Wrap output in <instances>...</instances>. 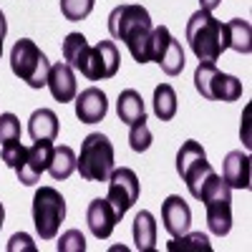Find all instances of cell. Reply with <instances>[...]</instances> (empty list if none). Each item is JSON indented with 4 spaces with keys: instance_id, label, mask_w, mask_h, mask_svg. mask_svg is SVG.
Masks as SVG:
<instances>
[{
    "instance_id": "14",
    "label": "cell",
    "mask_w": 252,
    "mask_h": 252,
    "mask_svg": "<svg viewBox=\"0 0 252 252\" xmlns=\"http://www.w3.org/2000/svg\"><path fill=\"white\" fill-rule=\"evenodd\" d=\"M161 222H164V229L172 237H179V235L189 232V224H192V209H189V204L182 197L172 194V197H166L164 204H161Z\"/></svg>"
},
{
    "instance_id": "28",
    "label": "cell",
    "mask_w": 252,
    "mask_h": 252,
    "mask_svg": "<svg viewBox=\"0 0 252 252\" xmlns=\"http://www.w3.org/2000/svg\"><path fill=\"white\" fill-rule=\"evenodd\" d=\"M26 154H28V146H23V144H20V139L0 144V157H3V161L10 166V169H18V166L23 164Z\"/></svg>"
},
{
    "instance_id": "10",
    "label": "cell",
    "mask_w": 252,
    "mask_h": 252,
    "mask_svg": "<svg viewBox=\"0 0 252 252\" xmlns=\"http://www.w3.org/2000/svg\"><path fill=\"white\" fill-rule=\"evenodd\" d=\"M119 48L114 40H101V43L91 46L83 61L81 76H86L89 81H106L119 73Z\"/></svg>"
},
{
    "instance_id": "13",
    "label": "cell",
    "mask_w": 252,
    "mask_h": 252,
    "mask_svg": "<svg viewBox=\"0 0 252 252\" xmlns=\"http://www.w3.org/2000/svg\"><path fill=\"white\" fill-rule=\"evenodd\" d=\"M86 222H89V229L96 240H109L114 227L121 222V217L114 212V207L109 199H94L89 204V212H86Z\"/></svg>"
},
{
    "instance_id": "2",
    "label": "cell",
    "mask_w": 252,
    "mask_h": 252,
    "mask_svg": "<svg viewBox=\"0 0 252 252\" xmlns=\"http://www.w3.org/2000/svg\"><path fill=\"white\" fill-rule=\"evenodd\" d=\"M187 43L199 63H215L227 51V28L209 10H197L187 20Z\"/></svg>"
},
{
    "instance_id": "11",
    "label": "cell",
    "mask_w": 252,
    "mask_h": 252,
    "mask_svg": "<svg viewBox=\"0 0 252 252\" xmlns=\"http://www.w3.org/2000/svg\"><path fill=\"white\" fill-rule=\"evenodd\" d=\"M51 157H53V144H51L48 139H40V141H35L33 146H28V154H26L23 164H20L18 169H15L18 182L26 184V187L38 184L40 174L48 169Z\"/></svg>"
},
{
    "instance_id": "12",
    "label": "cell",
    "mask_w": 252,
    "mask_h": 252,
    "mask_svg": "<svg viewBox=\"0 0 252 252\" xmlns=\"http://www.w3.org/2000/svg\"><path fill=\"white\" fill-rule=\"evenodd\" d=\"M109 114V98L101 89L89 86L76 96V116L81 124H98Z\"/></svg>"
},
{
    "instance_id": "3",
    "label": "cell",
    "mask_w": 252,
    "mask_h": 252,
    "mask_svg": "<svg viewBox=\"0 0 252 252\" xmlns=\"http://www.w3.org/2000/svg\"><path fill=\"white\" fill-rule=\"evenodd\" d=\"M199 202H204V209H207L209 232L224 237L232 229V187L220 174H209L199 192Z\"/></svg>"
},
{
    "instance_id": "7",
    "label": "cell",
    "mask_w": 252,
    "mask_h": 252,
    "mask_svg": "<svg viewBox=\"0 0 252 252\" xmlns=\"http://www.w3.org/2000/svg\"><path fill=\"white\" fill-rule=\"evenodd\" d=\"M194 89L207 101H237L242 98V81L222 73L215 63H199L194 71Z\"/></svg>"
},
{
    "instance_id": "30",
    "label": "cell",
    "mask_w": 252,
    "mask_h": 252,
    "mask_svg": "<svg viewBox=\"0 0 252 252\" xmlns=\"http://www.w3.org/2000/svg\"><path fill=\"white\" fill-rule=\"evenodd\" d=\"M86 250V237H83L78 229H68L63 232L58 240V252H83Z\"/></svg>"
},
{
    "instance_id": "18",
    "label": "cell",
    "mask_w": 252,
    "mask_h": 252,
    "mask_svg": "<svg viewBox=\"0 0 252 252\" xmlns=\"http://www.w3.org/2000/svg\"><path fill=\"white\" fill-rule=\"evenodd\" d=\"M116 114H119V121L124 124H136V121H144L146 119V111H144V98L139 91L134 89H124L119 94V101H116Z\"/></svg>"
},
{
    "instance_id": "26",
    "label": "cell",
    "mask_w": 252,
    "mask_h": 252,
    "mask_svg": "<svg viewBox=\"0 0 252 252\" xmlns=\"http://www.w3.org/2000/svg\"><path fill=\"white\" fill-rule=\"evenodd\" d=\"M96 5V0H61V13L66 20H83V18H89L91 10Z\"/></svg>"
},
{
    "instance_id": "24",
    "label": "cell",
    "mask_w": 252,
    "mask_h": 252,
    "mask_svg": "<svg viewBox=\"0 0 252 252\" xmlns=\"http://www.w3.org/2000/svg\"><path fill=\"white\" fill-rule=\"evenodd\" d=\"M154 114L159 121H172L177 116V91L169 83H159L154 89Z\"/></svg>"
},
{
    "instance_id": "8",
    "label": "cell",
    "mask_w": 252,
    "mask_h": 252,
    "mask_svg": "<svg viewBox=\"0 0 252 252\" xmlns=\"http://www.w3.org/2000/svg\"><path fill=\"white\" fill-rule=\"evenodd\" d=\"M177 172H179V177L187 182L189 194H192L194 199H199V192H202L207 177L215 174L212 164L207 161V154H204V149H202L199 141L189 139V141L182 144V149L177 152Z\"/></svg>"
},
{
    "instance_id": "20",
    "label": "cell",
    "mask_w": 252,
    "mask_h": 252,
    "mask_svg": "<svg viewBox=\"0 0 252 252\" xmlns=\"http://www.w3.org/2000/svg\"><path fill=\"white\" fill-rule=\"evenodd\" d=\"M224 28H227V48L247 56L252 51V28H250V23L242 20V18H235V20H229V23H224Z\"/></svg>"
},
{
    "instance_id": "21",
    "label": "cell",
    "mask_w": 252,
    "mask_h": 252,
    "mask_svg": "<svg viewBox=\"0 0 252 252\" xmlns=\"http://www.w3.org/2000/svg\"><path fill=\"white\" fill-rule=\"evenodd\" d=\"M48 172L56 182H63L68 179L73 172H76V154L71 146H53V157H51V164H48Z\"/></svg>"
},
{
    "instance_id": "1",
    "label": "cell",
    "mask_w": 252,
    "mask_h": 252,
    "mask_svg": "<svg viewBox=\"0 0 252 252\" xmlns=\"http://www.w3.org/2000/svg\"><path fill=\"white\" fill-rule=\"evenodd\" d=\"M154 23L152 15L141 5H119L109 15V33L129 48L136 63H149V38Z\"/></svg>"
},
{
    "instance_id": "27",
    "label": "cell",
    "mask_w": 252,
    "mask_h": 252,
    "mask_svg": "<svg viewBox=\"0 0 252 252\" xmlns=\"http://www.w3.org/2000/svg\"><path fill=\"white\" fill-rule=\"evenodd\" d=\"M152 131H149V126H146V119L144 121H136V124H131V131H129V146L136 152V154H141V152H146L152 146Z\"/></svg>"
},
{
    "instance_id": "19",
    "label": "cell",
    "mask_w": 252,
    "mask_h": 252,
    "mask_svg": "<svg viewBox=\"0 0 252 252\" xmlns=\"http://www.w3.org/2000/svg\"><path fill=\"white\" fill-rule=\"evenodd\" d=\"M28 134H31L33 141H40V139L53 141L58 136V116L51 109L33 111L31 119H28Z\"/></svg>"
},
{
    "instance_id": "9",
    "label": "cell",
    "mask_w": 252,
    "mask_h": 252,
    "mask_svg": "<svg viewBox=\"0 0 252 252\" xmlns=\"http://www.w3.org/2000/svg\"><path fill=\"white\" fill-rule=\"evenodd\" d=\"M106 182H109V197L106 199L111 202L114 212L119 217H124L139 199V192H141L139 177H136L134 169H129V166H121V169L111 172V177Z\"/></svg>"
},
{
    "instance_id": "25",
    "label": "cell",
    "mask_w": 252,
    "mask_h": 252,
    "mask_svg": "<svg viewBox=\"0 0 252 252\" xmlns=\"http://www.w3.org/2000/svg\"><path fill=\"white\" fill-rule=\"evenodd\" d=\"M166 250L169 252H189V250H194V252H212V245H209V237L202 235V232H184L179 237H174L169 245H166Z\"/></svg>"
},
{
    "instance_id": "23",
    "label": "cell",
    "mask_w": 252,
    "mask_h": 252,
    "mask_svg": "<svg viewBox=\"0 0 252 252\" xmlns=\"http://www.w3.org/2000/svg\"><path fill=\"white\" fill-rule=\"evenodd\" d=\"M89 48L91 46H89V40H86V35H83V33H68L66 40H63V46H61L66 63H68L71 68H76V71H81L83 58H86Z\"/></svg>"
},
{
    "instance_id": "17",
    "label": "cell",
    "mask_w": 252,
    "mask_h": 252,
    "mask_svg": "<svg viewBox=\"0 0 252 252\" xmlns=\"http://www.w3.org/2000/svg\"><path fill=\"white\" fill-rule=\"evenodd\" d=\"M134 245L139 252H154L157 250V222L154 215L141 209L134 217Z\"/></svg>"
},
{
    "instance_id": "22",
    "label": "cell",
    "mask_w": 252,
    "mask_h": 252,
    "mask_svg": "<svg viewBox=\"0 0 252 252\" xmlns=\"http://www.w3.org/2000/svg\"><path fill=\"white\" fill-rule=\"evenodd\" d=\"M157 63L161 66V71H164L166 76H179V73L184 71V63H187L184 48H182V43H179L174 35L166 40V46H164V51H161V56H159Z\"/></svg>"
},
{
    "instance_id": "6",
    "label": "cell",
    "mask_w": 252,
    "mask_h": 252,
    "mask_svg": "<svg viewBox=\"0 0 252 252\" xmlns=\"http://www.w3.org/2000/svg\"><path fill=\"white\" fill-rule=\"evenodd\" d=\"M66 220V199L53 187H40L33 197V224L40 240H53Z\"/></svg>"
},
{
    "instance_id": "29",
    "label": "cell",
    "mask_w": 252,
    "mask_h": 252,
    "mask_svg": "<svg viewBox=\"0 0 252 252\" xmlns=\"http://www.w3.org/2000/svg\"><path fill=\"white\" fill-rule=\"evenodd\" d=\"M20 139V121L15 114H0V144Z\"/></svg>"
},
{
    "instance_id": "34",
    "label": "cell",
    "mask_w": 252,
    "mask_h": 252,
    "mask_svg": "<svg viewBox=\"0 0 252 252\" xmlns=\"http://www.w3.org/2000/svg\"><path fill=\"white\" fill-rule=\"evenodd\" d=\"M3 222H5V209H3V202H0V229H3Z\"/></svg>"
},
{
    "instance_id": "15",
    "label": "cell",
    "mask_w": 252,
    "mask_h": 252,
    "mask_svg": "<svg viewBox=\"0 0 252 252\" xmlns=\"http://www.w3.org/2000/svg\"><path fill=\"white\" fill-rule=\"evenodd\" d=\"M46 86L51 89V94H53V98H56L58 103L73 101V98H76V91H78L73 68L68 66V63H63V61H58V63H53V66H51Z\"/></svg>"
},
{
    "instance_id": "32",
    "label": "cell",
    "mask_w": 252,
    "mask_h": 252,
    "mask_svg": "<svg viewBox=\"0 0 252 252\" xmlns=\"http://www.w3.org/2000/svg\"><path fill=\"white\" fill-rule=\"evenodd\" d=\"M5 33H8V23H5L3 10H0V56H3V40H5Z\"/></svg>"
},
{
    "instance_id": "5",
    "label": "cell",
    "mask_w": 252,
    "mask_h": 252,
    "mask_svg": "<svg viewBox=\"0 0 252 252\" xmlns=\"http://www.w3.org/2000/svg\"><path fill=\"white\" fill-rule=\"evenodd\" d=\"M76 169L86 182H106L114 172V144L103 134H89L76 157Z\"/></svg>"
},
{
    "instance_id": "4",
    "label": "cell",
    "mask_w": 252,
    "mask_h": 252,
    "mask_svg": "<svg viewBox=\"0 0 252 252\" xmlns=\"http://www.w3.org/2000/svg\"><path fill=\"white\" fill-rule=\"evenodd\" d=\"M10 71L31 89H43L48 83L51 61L48 56L38 48L35 40L18 38L10 51Z\"/></svg>"
},
{
    "instance_id": "31",
    "label": "cell",
    "mask_w": 252,
    "mask_h": 252,
    "mask_svg": "<svg viewBox=\"0 0 252 252\" xmlns=\"http://www.w3.org/2000/svg\"><path fill=\"white\" fill-rule=\"evenodd\" d=\"M18 250H23V252H35L38 247L33 245L31 235L18 232V235H13V237H10V242H8V252H18Z\"/></svg>"
},
{
    "instance_id": "33",
    "label": "cell",
    "mask_w": 252,
    "mask_h": 252,
    "mask_svg": "<svg viewBox=\"0 0 252 252\" xmlns=\"http://www.w3.org/2000/svg\"><path fill=\"white\" fill-rule=\"evenodd\" d=\"M222 3V0H199V5H202V10H209V13H212L217 5Z\"/></svg>"
},
{
    "instance_id": "16",
    "label": "cell",
    "mask_w": 252,
    "mask_h": 252,
    "mask_svg": "<svg viewBox=\"0 0 252 252\" xmlns=\"http://www.w3.org/2000/svg\"><path fill=\"white\" fill-rule=\"evenodd\" d=\"M222 179L232 189H250V157L245 152H229L224 157Z\"/></svg>"
}]
</instances>
